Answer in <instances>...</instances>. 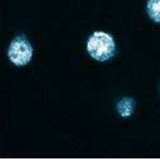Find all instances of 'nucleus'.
Returning <instances> with one entry per match:
<instances>
[{
    "instance_id": "obj_1",
    "label": "nucleus",
    "mask_w": 160,
    "mask_h": 159,
    "mask_svg": "<svg viewBox=\"0 0 160 159\" xmlns=\"http://www.w3.org/2000/svg\"><path fill=\"white\" fill-rule=\"evenodd\" d=\"M87 50L95 60L100 61L109 60L115 51L113 37L104 32H94L87 42Z\"/></svg>"
},
{
    "instance_id": "obj_2",
    "label": "nucleus",
    "mask_w": 160,
    "mask_h": 159,
    "mask_svg": "<svg viewBox=\"0 0 160 159\" xmlns=\"http://www.w3.org/2000/svg\"><path fill=\"white\" fill-rule=\"evenodd\" d=\"M33 49L29 41L23 35L14 39L9 46L8 56L10 60L16 66H25L31 60Z\"/></svg>"
},
{
    "instance_id": "obj_3",
    "label": "nucleus",
    "mask_w": 160,
    "mask_h": 159,
    "mask_svg": "<svg viewBox=\"0 0 160 159\" xmlns=\"http://www.w3.org/2000/svg\"><path fill=\"white\" fill-rule=\"evenodd\" d=\"M136 106L135 100L131 97H124L117 104V109L120 116L126 118L130 116L134 112Z\"/></svg>"
},
{
    "instance_id": "obj_4",
    "label": "nucleus",
    "mask_w": 160,
    "mask_h": 159,
    "mask_svg": "<svg viewBox=\"0 0 160 159\" xmlns=\"http://www.w3.org/2000/svg\"><path fill=\"white\" fill-rule=\"evenodd\" d=\"M147 12L155 22L160 23V0H148Z\"/></svg>"
}]
</instances>
